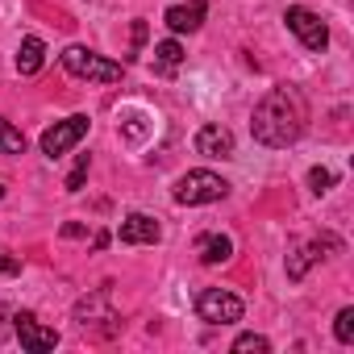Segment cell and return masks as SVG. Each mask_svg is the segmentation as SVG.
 Instances as JSON below:
<instances>
[{
	"label": "cell",
	"mask_w": 354,
	"mask_h": 354,
	"mask_svg": "<svg viewBox=\"0 0 354 354\" xmlns=\"http://www.w3.org/2000/svg\"><path fill=\"white\" fill-rule=\"evenodd\" d=\"M304 125H308V104H304L300 88H292V84L271 88V92L254 104V117H250L254 142H263V146H271V150H283V146L300 142Z\"/></svg>",
	"instance_id": "6da1fadb"
},
{
	"label": "cell",
	"mask_w": 354,
	"mask_h": 354,
	"mask_svg": "<svg viewBox=\"0 0 354 354\" xmlns=\"http://www.w3.org/2000/svg\"><path fill=\"white\" fill-rule=\"evenodd\" d=\"M250 350H254V354H267L271 342H267L263 333H242V337L234 342V354H250Z\"/></svg>",
	"instance_id": "ac0fdd59"
},
{
	"label": "cell",
	"mask_w": 354,
	"mask_h": 354,
	"mask_svg": "<svg viewBox=\"0 0 354 354\" xmlns=\"http://www.w3.org/2000/svg\"><path fill=\"white\" fill-rule=\"evenodd\" d=\"M196 317L205 325H234V321H242V300L225 288H205L196 296Z\"/></svg>",
	"instance_id": "277c9868"
},
{
	"label": "cell",
	"mask_w": 354,
	"mask_h": 354,
	"mask_svg": "<svg viewBox=\"0 0 354 354\" xmlns=\"http://www.w3.org/2000/svg\"><path fill=\"white\" fill-rule=\"evenodd\" d=\"M5 317H9V308L0 304V342H5V337H9V329H13V325H5Z\"/></svg>",
	"instance_id": "603a6c76"
},
{
	"label": "cell",
	"mask_w": 354,
	"mask_h": 354,
	"mask_svg": "<svg viewBox=\"0 0 354 354\" xmlns=\"http://www.w3.org/2000/svg\"><path fill=\"white\" fill-rule=\"evenodd\" d=\"M230 192V184L221 180L217 171H188L180 175V184H175V205H213Z\"/></svg>",
	"instance_id": "3957f363"
},
{
	"label": "cell",
	"mask_w": 354,
	"mask_h": 354,
	"mask_svg": "<svg viewBox=\"0 0 354 354\" xmlns=\"http://www.w3.org/2000/svg\"><path fill=\"white\" fill-rule=\"evenodd\" d=\"M84 133H88V117H84V113H80V117H67V121H55V125L42 133V154H46V158H59V154H67Z\"/></svg>",
	"instance_id": "52a82bcc"
},
{
	"label": "cell",
	"mask_w": 354,
	"mask_h": 354,
	"mask_svg": "<svg viewBox=\"0 0 354 354\" xmlns=\"http://www.w3.org/2000/svg\"><path fill=\"white\" fill-rule=\"evenodd\" d=\"M13 333L21 337V346H26L30 354H46V350L59 346V329L42 325L34 313H13Z\"/></svg>",
	"instance_id": "8992f818"
},
{
	"label": "cell",
	"mask_w": 354,
	"mask_h": 354,
	"mask_svg": "<svg viewBox=\"0 0 354 354\" xmlns=\"http://www.w3.org/2000/svg\"><path fill=\"white\" fill-rule=\"evenodd\" d=\"M329 188H333V171L313 167V171H308V192H313V196H325Z\"/></svg>",
	"instance_id": "d6986e66"
},
{
	"label": "cell",
	"mask_w": 354,
	"mask_h": 354,
	"mask_svg": "<svg viewBox=\"0 0 354 354\" xmlns=\"http://www.w3.org/2000/svg\"><path fill=\"white\" fill-rule=\"evenodd\" d=\"M333 337H337L342 346L354 342V308H342V313L333 317Z\"/></svg>",
	"instance_id": "e0dca14e"
},
{
	"label": "cell",
	"mask_w": 354,
	"mask_h": 354,
	"mask_svg": "<svg viewBox=\"0 0 354 354\" xmlns=\"http://www.w3.org/2000/svg\"><path fill=\"white\" fill-rule=\"evenodd\" d=\"M205 13H209L205 0H188V5H171L162 21H167L171 34H196V30L205 26Z\"/></svg>",
	"instance_id": "9c48e42d"
},
{
	"label": "cell",
	"mask_w": 354,
	"mask_h": 354,
	"mask_svg": "<svg viewBox=\"0 0 354 354\" xmlns=\"http://www.w3.org/2000/svg\"><path fill=\"white\" fill-rule=\"evenodd\" d=\"M133 42H138V46L146 42V21H133Z\"/></svg>",
	"instance_id": "cb8c5ba5"
},
{
	"label": "cell",
	"mask_w": 354,
	"mask_h": 354,
	"mask_svg": "<svg viewBox=\"0 0 354 354\" xmlns=\"http://www.w3.org/2000/svg\"><path fill=\"white\" fill-rule=\"evenodd\" d=\"M75 321L88 329V325H96V321H109V325H117V313H113V304H109V296L104 292H96V296H84L80 304H75Z\"/></svg>",
	"instance_id": "7c38bea8"
},
{
	"label": "cell",
	"mask_w": 354,
	"mask_h": 354,
	"mask_svg": "<svg viewBox=\"0 0 354 354\" xmlns=\"http://www.w3.org/2000/svg\"><path fill=\"white\" fill-rule=\"evenodd\" d=\"M0 154H26V133L0 117Z\"/></svg>",
	"instance_id": "9a60e30c"
},
{
	"label": "cell",
	"mask_w": 354,
	"mask_h": 354,
	"mask_svg": "<svg viewBox=\"0 0 354 354\" xmlns=\"http://www.w3.org/2000/svg\"><path fill=\"white\" fill-rule=\"evenodd\" d=\"M59 59H63L67 75H75V80H92V84H117L121 80V63H113L88 46H67Z\"/></svg>",
	"instance_id": "7a4b0ae2"
},
{
	"label": "cell",
	"mask_w": 354,
	"mask_h": 354,
	"mask_svg": "<svg viewBox=\"0 0 354 354\" xmlns=\"http://www.w3.org/2000/svg\"><path fill=\"white\" fill-rule=\"evenodd\" d=\"M325 250H342V242H337L333 234H325V238H313V242L296 246V250L288 254V279H292V283H300V279L308 275V267H313Z\"/></svg>",
	"instance_id": "ba28073f"
},
{
	"label": "cell",
	"mask_w": 354,
	"mask_h": 354,
	"mask_svg": "<svg viewBox=\"0 0 354 354\" xmlns=\"http://www.w3.org/2000/svg\"><path fill=\"white\" fill-rule=\"evenodd\" d=\"M84 234H88V230H84V225H75V221H67V225H63V238H84Z\"/></svg>",
	"instance_id": "7402d4cb"
},
{
	"label": "cell",
	"mask_w": 354,
	"mask_h": 354,
	"mask_svg": "<svg viewBox=\"0 0 354 354\" xmlns=\"http://www.w3.org/2000/svg\"><path fill=\"white\" fill-rule=\"evenodd\" d=\"M196 254L205 267H217V263H230L234 259V242L225 234H201L196 238Z\"/></svg>",
	"instance_id": "4fadbf2b"
},
{
	"label": "cell",
	"mask_w": 354,
	"mask_h": 354,
	"mask_svg": "<svg viewBox=\"0 0 354 354\" xmlns=\"http://www.w3.org/2000/svg\"><path fill=\"white\" fill-rule=\"evenodd\" d=\"M117 234H121V242H125V246H154L162 230H158V221H154L150 213H129V217L121 221V230H117Z\"/></svg>",
	"instance_id": "30bf717a"
},
{
	"label": "cell",
	"mask_w": 354,
	"mask_h": 354,
	"mask_svg": "<svg viewBox=\"0 0 354 354\" xmlns=\"http://www.w3.org/2000/svg\"><path fill=\"white\" fill-rule=\"evenodd\" d=\"M88 162H92L88 154L75 158V167H71V175H67V192H80V188H84V180H88Z\"/></svg>",
	"instance_id": "ffe728a7"
},
{
	"label": "cell",
	"mask_w": 354,
	"mask_h": 354,
	"mask_svg": "<svg viewBox=\"0 0 354 354\" xmlns=\"http://www.w3.org/2000/svg\"><path fill=\"white\" fill-rule=\"evenodd\" d=\"M154 59H158V67H175V63H184V46L175 38H167V42L154 46Z\"/></svg>",
	"instance_id": "2e32d148"
},
{
	"label": "cell",
	"mask_w": 354,
	"mask_h": 354,
	"mask_svg": "<svg viewBox=\"0 0 354 354\" xmlns=\"http://www.w3.org/2000/svg\"><path fill=\"white\" fill-rule=\"evenodd\" d=\"M283 21H288V30L300 38V46L304 50H325L329 46V30H325V21L317 17V13H308V9H300V5H292L288 13H283Z\"/></svg>",
	"instance_id": "5b68a950"
},
{
	"label": "cell",
	"mask_w": 354,
	"mask_h": 354,
	"mask_svg": "<svg viewBox=\"0 0 354 354\" xmlns=\"http://www.w3.org/2000/svg\"><path fill=\"white\" fill-rule=\"evenodd\" d=\"M17 271H21V259H13V254L0 250V275H17Z\"/></svg>",
	"instance_id": "44dd1931"
},
{
	"label": "cell",
	"mask_w": 354,
	"mask_h": 354,
	"mask_svg": "<svg viewBox=\"0 0 354 354\" xmlns=\"http://www.w3.org/2000/svg\"><path fill=\"white\" fill-rule=\"evenodd\" d=\"M196 150H201L205 158H230V154H234V133H230L225 125H201Z\"/></svg>",
	"instance_id": "8fae6325"
},
{
	"label": "cell",
	"mask_w": 354,
	"mask_h": 354,
	"mask_svg": "<svg viewBox=\"0 0 354 354\" xmlns=\"http://www.w3.org/2000/svg\"><path fill=\"white\" fill-rule=\"evenodd\" d=\"M46 67V42L42 38H26L21 50H17V71L21 75H38Z\"/></svg>",
	"instance_id": "5bb4252c"
},
{
	"label": "cell",
	"mask_w": 354,
	"mask_h": 354,
	"mask_svg": "<svg viewBox=\"0 0 354 354\" xmlns=\"http://www.w3.org/2000/svg\"><path fill=\"white\" fill-rule=\"evenodd\" d=\"M0 196H5V184H0Z\"/></svg>",
	"instance_id": "d4e9b609"
}]
</instances>
